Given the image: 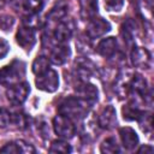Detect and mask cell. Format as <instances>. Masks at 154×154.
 <instances>
[{"label": "cell", "instance_id": "4", "mask_svg": "<svg viewBox=\"0 0 154 154\" xmlns=\"http://www.w3.org/2000/svg\"><path fill=\"white\" fill-rule=\"evenodd\" d=\"M53 129L59 137L66 138V140L72 138L76 132V128H75L72 119L63 114H58L53 119Z\"/></svg>", "mask_w": 154, "mask_h": 154}, {"label": "cell", "instance_id": "14", "mask_svg": "<svg viewBox=\"0 0 154 154\" xmlns=\"http://www.w3.org/2000/svg\"><path fill=\"white\" fill-rule=\"evenodd\" d=\"M116 51H117V40L112 36L102 38L96 46V53L103 58L112 57L116 53Z\"/></svg>", "mask_w": 154, "mask_h": 154}, {"label": "cell", "instance_id": "7", "mask_svg": "<svg viewBox=\"0 0 154 154\" xmlns=\"http://www.w3.org/2000/svg\"><path fill=\"white\" fill-rule=\"evenodd\" d=\"M76 93L79 99L89 103L90 106L97 100V89L94 84L88 83L87 81H79V83L76 85Z\"/></svg>", "mask_w": 154, "mask_h": 154}, {"label": "cell", "instance_id": "26", "mask_svg": "<svg viewBox=\"0 0 154 154\" xmlns=\"http://www.w3.org/2000/svg\"><path fill=\"white\" fill-rule=\"evenodd\" d=\"M13 23H14V18L12 16H10V14L0 16V29L7 31V30H10L12 28Z\"/></svg>", "mask_w": 154, "mask_h": 154}, {"label": "cell", "instance_id": "25", "mask_svg": "<svg viewBox=\"0 0 154 154\" xmlns=\"http://www.w3.org/2000/svg\"><path fill=\"white\" fill-rule=\"evenodd\" d=\"M103 1L106 10L109 12H119L124 6L123 0H103Z\"/></svg>", "mask_w": 154, "mask_h": 154}, {"label": "cell", "instance_id": "3", "mask_svg": "<svg viewBox=\"0 0 154 154\" xmlns=\"http://www.w3.org/2000/svg\"><path fill=\"white\" fill-rule=\"evenodd\" d=\"M36 87L40 90L47 91V93H54L59 87V76L58 72L49 69L46 72L38 75L36 77Z\"/></svg>", "mask_w": 154, "mask_h": 154}, {"label": "cell", "instance_id": "17", "mask_svg": "<svg viewBox=\"0 0 154 154\" xmlns=\"http://www.w3.org/2000/svg\"><path fill=\"white\" fill-rule=\"evenodd\" d=\"M66 10H67L66 4H65V2H59V4H57V5L49 11V13L47 14V18H48L49 20H52V22H60V20L65 17Z\"/></svg>", "mask_w": 154, "mask_h": 154}, {"label": "cell", "instance_id": "20", "mask_svg": "<svg viewBox=\"0 0 154 154\" xmlns=\"http://www.w3.org/2000/svg\"><path fill=\"white\" fill-rule=\"evenodd\" d=\"M100 150L101 153H105V154H116V153H120V149H119V144L117 143L116 138L113 137H108L106 138L101 147H100Z\"/></svg>", "mask_w": 154, "mask_h": 154}, {"label": "cell", "instance_id": "10", "mask_svg": "<svg viewBox=\"0 0 154 154\" xmlns=\"http://www.w3.org/2000/svg\"><path fill=\"white\" fill-rule=\"evenodd\" d=\"M131 63L136 67L148 69L150 65V53L142 47H136L131 51Z\"/></svg>", "mask_w": 154, "mask_h": 154}, {"label": "cell", "instance_id": "24", "mask_svg": "<svg viewBox=\"0 0 154 154\" xmlns=\"http://www.w3.org/2000/svg\"><path fill=\"white\" fill-rule=\"evenodd\" d=\"M14 143H16L18 154L19 153H22V154H32V153L36 152V149L34 148L32 144H30V143H28V142H25L23 140H16Z\"/></svg>", "mask_w": 154, "mask_h": 154}, {"label": "cell", "instance_id": "19", "mask_svg": "<svg viewBox=\"0 0 154 154\" xmlns=\"http://www.w3.org/2000/svg\"><path fill=\"white\" fill-rule=\"evenodd\" d=\"M47 70H49V60L43 55L37 57L32 63V72L36 76H38V75L46 72Z\"/></svg>", "mask_w": 154, "mask_h": 154}, {"label": "cell", "instance_id": "27", "mask_svg": "<svg viewBox=\"0 0 154 154\" xmlns=\"http://www.w3.org/2000/svg\"><path fill=\"white\" fill-rule=\"evenodd\" d=\"M11 124V113L5 108H0V128H6Z\"/></svg>", "mask_w": 154, "mask_h": 154}, {"label": "cell", "instance_id": "2", "mask_svg": "<svg viewBox=\"0 0 154 154\" xmlns=\"http://www.w3.org/2000/svg\"><path fill=\"white\" fill-rule=\"evenodd\" d=\"M25 75V65L22 61L14 60L11 64L0 69V84L11 87L19 83Z\"/></svg>", "mask_w": 154, "mask_h": 154}, {"label": "cell", "instance_id": "30", "mask_svg": "<svg viewBox=\"0 0 154 154\" xmlns=\"http://www.w3.org/2000/svg\"><path fill=\"white\" fill-rule=\"evenodd\" d=\"M22 0H10V5L14 8V10H18L20 6H22Z\"/></svg>", "mask_w": 154, "mask_h": 154}, {"label": "cell", "instance_id": "21", "mask_svg": "<svg viewBox=\"0 0 154 154\" xmlns=\"http://www.w3.org/2000/svg\"><path fill=\"white\" fill-rule=\"evenodd\" d=\"M43 5H45V0H23L24 8L31 14L38 13L42 10Z\"/></svg>", "mask_w": 154, "mask_h": 154}, {"label": "cell", "instance_id": "12", "mask_svg": "<svg viewBox=\"0 0 154 154\" xmlns=\"http://www.w3.org/2000/svg\"><path fill=\"white\" fill-rule=\"evenodd\" d=\"M119 136H120L123 147L126 150H134L138 146V136L134 129L129 126L122 128L119 130Z\"/></svg>", "mask_w": 154, "mask_h": 154}, {"label": "cell", "instance_id": "13", "mask_svg": "<svg viewBox=\"0 0 154 154\" xmlns=\"http://www.w3.org/2000/svg\"><path fill=\"white\" fill-rule=\"evenodd\" d=\"M70 57V48L65 43L57 45L52 51L49 55V61L54 65H63L67 61Z\"/></svg>", "mask_w": 154, "mask_h": 154}, {"label": "cell", "instance_id": "5", "mask_svg": "<svg viewBox=\"0 0 154 154\" xmlns=\"http://www.w3.org/2000/svg\"><path fill=\"white\" fill-rule=\"evenodd\" d=\"M29 93H30V85L26 82H19L8 87V89L6 90V96L11 103L20 105L26 100Z\"/></svg>", "mask_w": 154, "mask_h": 154}, {"label": "cell", "instance_id": "8", "mask_svg": "<svg viewBox=\"0 0 154 154\" xmlns=\"http://www.w3.org/2000/svg\"><path fill=\"white\" fill-rule=\"evenodd\" d=\"M16 40H17V43L22 48H24L26 51H30L32 48V46L35 45V42H36L35 29H32L30 26H26V25H23L22 28L18 29L17 35H16Z\"/></svg>", "mask_w": 154, "mask_h": 154}, {"label": "cell", "instance_id": "1", "mask_svg": "<svg viewBox=\"0 0 154 154\" xmlns=\"http://www.w3.org/2000/svg\"><path fill=\"white\" fill-rule=\"evenodd\" d=\"M89 107L90 105L79 99L78 96H70L64 99L59 103L58 112L59 114L69 117L70 119H81L84 116H87Z\"/></svg>", "mask_w": 154, "mask_h": 154}, {"label": "cell", "instance_id": "23", "mask_svg": "<svg viewBox=\"0 0 154 154\" xmlns=\"http://www.w3.org/2000/svg\"><path fill=\"white\" fill-rule=\"evenodd\" d=\"M11 124L24 129L28 126V117L23 113H11Z\"/></svg>", "mask_w": 154, "mask_h": 154}, {"label": "cell", "instance_id": "15", "mask_svg": "<svg viewBox=\"0 0 154 154\" xmlns=\"http://www.w3.org/2000/svg\"><path fill=\"white\" fill-rule=\"evenodd\" d=\"M147 81L141 76V75H132L131 81H130V87L129 91H132L136 95L142 96L143 99L147 96Z\"/></svg>", "mask_w": 154, "mask_h": 154}, {"label": "cell", "instance_id": "9", "mask_svg": "<svg viewBox=\"0 0 154 154\" xmlns=\"http://www.w3.org/2000/svg\"><path fill=\"white\" fill-rule=\"evenodd\" d=\"M72 31L73 24L71 20H60L53 31V38L58 43H65L70 40Z\"/></svg>", "mask_w": 154, "mask_h": 154}, {"label": "cell", "instance_id": "6", "mask_svg": "<svg viewBox=\"0 0 154 154\" xmlns=\"http://www.w3.org/2000/svg\"><path fill=\"white\" fill-rule=\"evenodd\" d=\"M109 30H111L109 23L106 19L95 16L91 19H89V22L87 24L85 32H87L88 37H90V38H97V37L103 36Z\"/></svg>", "mask_w": 154, "mask_h": 154}, {"label": "cell", "instance_id": "11", "mask_svg": "<svg viewBox=\"0 0 154 154\" xmlns=\"http://www.w3.org/2000/svg\"><path fill=\"white\" fill-rule=\"evenodd\" d=\"M99 126L102 129H112L117 123V113L113 106H106L99 114Z\"/></svg>", "mask_w": 154, "mask_h": 154}, {"label": "cell", "instance_id": "22", "mask_svg": "<svg viewBox=\"0 0 154 154\" xmlns=\"http://www.w3.org/2000/svg\"><path fill=\"white\" fill-rule=\"evenodd\" d=\"M49 152L51 153H63V154H66V153H71L72 152V148L70 147V144L67 142H64V141H53L51 147H49Z\"/></svg>", "mask_w": 154, "mask_h": 154}, {"label": "cell", "instance_id": "29", "mask_svg": "<svg viewBox=\"0 0 154 154\" xmlns=\"http://www.w3.org/2000/svg\"><path fill=\"white\" fill-rule=\"evenodd\" d=\"M137 152L138 153H152L153 152V147L152 146H142Z\"/></svg>", "mask_w": 154, "mask_h": 154}, {"label": "cell", "instance_id": "28", "mask_svg": "<svg viewBox=\"0 0 154 154\" xmlns=\"http://www.w3.org/2000/svg\"><path fill=\"white\" fill-rule=\"evenodd\" d=\"M10 51V45L6 40H4L2 37H0V59H2Z\"/></svg>", "mask_w": 154, "mask_h": 154}, {"label": "cell", "instance_id": "16", "mask_svg": "<svg viewBox=\"0 0 154 154\" xmlns=\"http://www.w3.org/2000/svg\"><path fill=\"white\" fill-rule=\"evenodd\" d=\"M81 13L85 19H91L97 13V0H82Z\"/></svg>", "mask_w": 154, "mask_h": 154}, {"label": "cell", "instance_id": "18", "mask_svg": "<svg viewBox=\"0 0 154 154\" xmlns=\"http://www.w3.org/2000/svg\"><path fill=\"white\" fill-rule=\"evenodd\" d=\"M122 112H123V118L126 119V120H138L142 117V114L144 113L143 111H141L135 105H126V106H124Z\"/></svg>", "mask_w": 154, "mask_h": 154}]
</instances>
